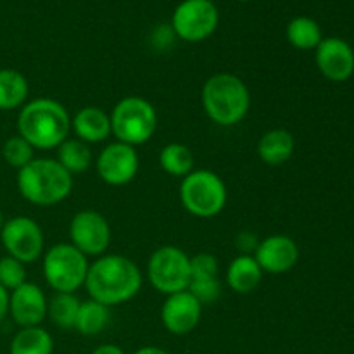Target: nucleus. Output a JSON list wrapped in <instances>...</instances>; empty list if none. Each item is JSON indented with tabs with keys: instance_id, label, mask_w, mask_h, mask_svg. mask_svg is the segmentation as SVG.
I'll return each mask as SVG.
<instances>
[{
	"instance_id": "19",
	"label": "nucleus",
	"mask_w": 354,
	"mask_h": 354,
	"mask_svg": "<svg viewBox=\"0 0 354 354\" xmlns=\"http://www.w3.org/2000/svg\"><path fill=\"white\" fill-rule=\"evenodd\" d=\"M263 280V270L252 254H241L228 265L227 286L237 294H251Z\"/></svg>"
},
{
	"instance_id": "32",
	"label": "nucleus",
	"mask_w": 354,
	"mask_h": 354,
	"mask_svg": "<svg viewBox=\"0 0 354 354\" xmlns=\"http://www.w3.org/2000/svg\"><path fill=\"white\" fill-rule=\"evenodd\" d=\"M92 354H127L116 344H100L93 349Z\"/></svg>"
},
{
	"instance_id": "13",
	"label": "nucleus",
	"mask_w": 354,
	"mask_h": 354,
	"mask_svg": "<svg viewBox=\"0 0 354 354\" xmlns=\"http://www.w3.org/2000/svg\"><path fill=\"white\" fill-rule=\"evenodd\" d=\"M254 259L263 273L282 275L290 272L299 261V248L296 241L287 235L275 234L258 242L254 249Z\"/></svg>"
},
{
	"instance_id": "11",
	"label": "nucleus",
	"mask_w": 354,
	"mask_h": 354,
	"mask_svg": "<svg viewBox=\"0 0 354 354\" xmlns=\"http://www.w3.org/2000/svg\"><path fill=\"white\" fill-rule=\"evenodd\" d=\"M69 244L75 245L86 258H100L106 254L111 244L109 221L99 211H78L69 223Z\"/></svg>"
},
{
	"instance_id": "6",
	"label": "nucleus",
	"mask_w": 354,
	"mask_h": 354,
	"mask_svg": "<svg viewBox=\"0 0 354 354\" xmlns=\"http://www.w3.org/2000/svg\"><path fill=\"white\" fill-rule=\"evenodd\" d=\"M228 201L227 185L209 169H194L180 183V203L196 218L218 216Z\"/></svg>"
},
{
	"instance_id": "29",
	"label": "nucleus",
	"mask_w": 354,
	"mask_h": 354,
	"mask_svg": "<svg viewBox=\"0 0 354 354\" xmlns=\"http://www.w3.org/2000/svg\"><path fill=\"white\" fill-rule=\"evenodd\" d=\"M190 294L199 301L203 306L214 303L221 296V282L218 279H192L189 286Z\"/></svg>"
},
{
	"instance_id": "33",
	"label": "nucleus",
	"mask_w": 354,
	"mask_h": 354,
	"mask_svg": "<svg viewBox=\"0 0 354 354\" xmlns=\"http://www.w3.org/2000/svg\"><path fill=\"white\" fill-rule=\"evenodd\" d=\"M133 354H169L166 349L158 348V346H145V348L137 349Z\"/></svg>"
},
{
	"instance_id": "20",
	"label": "nucleus",
	"mask_w": 354,
	"mask_h": 354,
	"mask_svg": "<svg viewBox=\"0 0 354 354\" xmlns=\"http://www.w3.org/2000/svg\"><path fill=\"white\" fill-rule=\"evenodd\" d=\"M30 95L26 76L12 68L0 69V111L21 109Z\"/></svg>"
},
{
	"instance_id": "24",
	"label": "nucleus",
	"mask_w": 354,
	"mask_h": 354,
	"mask_svg": "<svg viewBox=\"0 0 354 354\" xmlns=\"http://www.w3.org/2000/svg\"><path fill=\"white\" fill-rule=\"evenodd\" d=\"M159 166L169 176L185 178L189 173L194 171V154L185 144L171 142L159 152Z\"/></svg>"
},
{
	"instance_id": "18",
	"label": "nucleus",
	"mask_w": 354,
	"mask_h": 354,
	"mask_svg": "<svg viewBox=\"0 0 354 354\" xmlns=\"http://www.w3.org/2000/svg\"><path fill=\"white\" fill-rule=\"evenodd\" d=\"M296 140L292 133L283 128L270 130L259 138L258 142V156L265 165L268 166H282L292 158Z\"/></svg>"
},
{
	"instance_id": "30",
	"label": "nucleus",
	"mask_w": 354,
	"mask_h": 354,
	"mask_svg": "<svg viewBox=\"0 0 354 354\" xmlns=\"http://www.w3.org/2000/svg\"><path fill=\"white\" fill-rule=\"evenodd\" d=\"M190 272L192 279H218L220 275V265L216 256L209 252H201L190 258Z\"/></svg>"
},
{
	"instance_id": "5",
	"label": "nucleus",
	"mask_w": 354,
	"mask_h": 354,
	"mask_svg": "<svg viewBox=\"0 0 354 354\" xmlns=\"http://www.w3.org/2000/svg\"><path fill=\"white\" fill-rule=\"evenodd\" d=\"M111 133L118 142L138 147L152 138L158 128V113L144 97H123L109 114Z\"/></svg>"
},
{
	"instance_id": "22",
	"label": "nucleus",
	"mask_w": 354,
	"mask_h": 354,
	"mask_svg": "<svg viewBox=\"0 0 354 354\" xmlns=\"http://www.w3.org/2000/svg\"><path fill=\"white\" fill-rule=\"evenodd\" d=\"M109 322L111 308L104 306L93 299H86L80 304L75 330H78L82 335H86V337H92V335H99L109 325Z\"/></svg>"
},
{
	"instance_id": "10",
	"label": "nucleus",
	"mask_w": 354,
	"mask_h": 354,
	"mask_svg": "<svg viewBox=\"0 0 354 354\" xmlns=\"http://www.w3.org/2000/svg\"><path fill=\"white\" fill-rule=\"evenodd\" d=\"M0 241L7 256L23 265H31L44 254V230L30 216H14L7 220L0 230Z\"/></svg>"
},
{
	"instance_id": "17",
	"label": "nucleus",
	"mask_w": 354,
	"mask_h": 354,
	"mask_svg": "<svg viewBox=\"0 0 354 354\" xmlns=\"http://www.w3.org/2000/svg\"><path fill=\"white\" fill-rule=\"evenodd\" d=\"M71 130L85 144H100L111 133V118L97 106H86L71 118Z\"/></svg>"
},
{
	"instance_id": "28",
	"label": "nucleus",
	"mask_w": 354,
	"mask_h": 354,
	"mask_svg": "<svg viewBox=\"0 0 354 354\" xmlns=\"http://www.w3.org/2000/svg\"><path fill=\"white\" fill-rule=\"evenodd\" d=\"M26 280V265H23L17 259L10 256H2L0 258V286L12 292L19 286H23Z\"/></svg>"
},
{
	"instance_id": "1",
	"label": "nucleus",
	"mask_w": 354,
	"mask_h": 354,
	"mask_svg": "<svg viewBox=\"0 0 354 354\" xmlns=\"http://www.w3.org/2000/svg\"><path fill=\"white\" fill-rule=\"evenodd\" d=\"M142 283L144 277L135 261L121 254H104L90 265L85 289L90 299L114 308L133 299Z\"/></svg>"
},
{
	"instance_id": "15",
	"label": "nucleus",
	"mask_w": 354,
	"mask_h": 354,
	"mask_svg": "<svg viewBox=\"0 0 354 354\" xmlns=\"http://www.w3.org/2000/svg\"><path fill=\"white\" fill-rule=\"evenodd\" d=\"M48 299L33 282H24L9 296V315L21 328L40 327L47 318Z\"/></svg>"
},
{
	"instance_id": "14",
	"label": "nucleus",
	"mask_w": 354,
	"mask_h": 354,
	"mask_svg": "<svg viewBox=\"0 0 354 354\" xmlns=\"http://www.w3.org/2000/svg\"><path fill=\"white\" fill-rule=\"evenodd\" d=\"M203 317V304L189 292L166 296L161 308V322L166 330L173 335H187L199 325Z\"/></svg>"
},
{
	"instance_id": "27",
	"label": "nucleus",
	"mask_w": 354,
	"mask_h": 354,
	"mask_svg": "<svg viewBox=\"0 0 354 354\" xmlns=\"http://www.w3.org/2000/svg\"><path fill=\"white\" fill-rule=\"evenodd\" d=\"M2 158L10 168H16L19 171L21 168L30 165L35 159V147L30 142L24 140L21 135H12L3 142Z\"/></svg>"
},
{
	"instance_id": "2",
	"label": "nucleus",
	"mask_w": 354,
	"mask_h": 354,
	"mask_svg": "<svg viewBox=\"0 0 354 354\" xmlns=\"http://www.w3.org/2000/svg\"><path fill=\"white\" fill-rule=\"evenodd\" d=\"M71 131V116L61 102L47 97L30 100L17 114V135L30 142L35 151L57 149Z\"/></svg>"
},
{
	"instance_id": "23",
	"label": "nucleus",
	"mask_w": 354,
	"mask_h": 354,
	"mask_svg": "<svg viewBox=\"0 0 354 354\" xmlns=\"http://www.w3.org/2000/svg\"><path fill=\"white\" fill-rule=\"evenodd\" d=\"M57 161L71 175L85 173L93 162L92 149L80 138H66L57 147Z\"/></svg>"
},
{
	"instance_id": "3",
	"label": "nucleus",
	"mask_w": 354,
	"mask_h": 354,
	"mask_svg": "<svg viewBox=\"0 0 354 354\" xmlns=\"http://www.w3.org/2000/svg\"><path fill=\"white\" fill-rule=\"evenodd\" d=\"M17 190L28 203L50 207L68 199L73 190V175L57 159L35 158L17 171Z\"/></svg>"
},
{
	"instance_id": "9",
	"label": "nucleus",
	"mask_w": 354,
	"mask_h": 354,
	"mask_svg": "<svg viewBox=\"0 0 354 354\" xmlns=\"http://www.w3.org/2000/svg\"><path fill=\"white\" fill-rule=\"evenodd\" d=\"M220 12L213 0H183L171 17V30L180 40L197 44L216 31Z\"/></svg>"
},
{
	"instance_id": "35",
	"label": "nucleus",
	"mask_w": 354,
	"mask_h": 354,
	"mask_svg": "<svg viewBox=\"0 0 354 354\" xmlns=\"http://www.w3.org/2000/svg\"><path fill=\"white\" fill-rule=\"evenodd\" d=\"M237 2H249V0H237Z\"/></svg>"
},
{
	"instance_id": "31",
	"label": "nucleus",
	"mask_w": 354,
	"mask_h": 354,
	"mask_svg": "<svg viewBox=\"0 0 354 354\" xmlns=\"http://www.w3.org/2000/svg\"><path fill=\"white\" fill-rule=\"evenodd\" d=\"M9 290L0 286V322L9 315Z\"/></svg>"
},
{
	"instance_id": "25",
	"label": "nucleus",
	"mask_w": 354,
	"mask_h": 354,
	"mask_svg": "<svg viewBox=\"0 0 354 354\" xmlns=\"http://www.w3.org/2000/svg\"><path fill=\"white\" fill-rule=\"evenodd\" d=\"M286 35L287 41H289L294 48H299V50H311V48H317L318 45H320V41L324 40L320 24L308 16L294 17V19L287 24Z\"/></svg>"
},
{
	"instance_id": "4",
	"label": "nucleus",
	"mask_w": 354,
	"mask_h": 354,
	"mask_svg": "<svg viewBox=\"0 0 354 354\" xmlns=\"http://www.w3.org/2000/svg\"><path fill=\"white\" fill-rule=\"evenodd\" d=\"M204 113L220 127H235L241 123L251 107L248 85L232 73H218L206 80L203 86Z\"/></svg>"
},
{
	"instance_id": "26",
	"label": "nucleus",
	"mask_w": 354,
	"mask_h": 354,
	"mask_svg": "<svg viewBox=\"0 0 354 354\" xmlns=\"http://www.w3.org/2000/svg\"><path fill=\"white\" fill-rule=\"evenodd\" d=\"M80 304L82 301L76 297V294L55 292L54 297L48 301L47 317L50 318L55 327L62 328V330H71L75 328Z\"/></svg>"
},
{
	"instance_id": "16",
	"label": "nucleus",
	"mask_w": 354,
	"mask_h": 354,
	"mask_svg": "<svg viewBox=\"0 0 354 354\" xmlns=\"http://www.w3.org/2000/svg\"><path fill=\"white\" fill-rule=\"evenodd\" d=\"M315 61L322 75L330 82H346L354 73V50L342 38H324L317 47Z\"/></svg>"
},
{
	"instance_id": "8",
	"label": "nucleus",
	"mask_w": 354,
	"mask_h": 354,
	"mask_svg": "<svg viewBox=\"0 0 354 354\" xmlns=\"http://www.w3.org/2000/svg\"><path fill=\"white\" fill-rule=\"evenodd\" d=\"M147 275L151 286L165 296L183 292L192 280L189 254L176 245L158 248L149 258Z\"/></svg>"
},
{
	"instance_id": "7",
	"label": "nucleus",
	"mask_w": 354,
	"mask_h": 354,
	"mask_svg": "<svg viewBox=\"0 0 354 354\" xmlns=\"http://www.w3.org/2000/svg\"><path fill=\"white\" fill-rule=\"evenodd\" d=\"M88 268V258L69 242L52 245L44 256V277L55 292L76 294L85 287Z\"/></svg>"
},
{
	"instance_id": "21",
	"label": "nucleus",
	"mask_w": 354,
	"mask_h": 354,
	"mask_svg": "<svg viewBox=\"0 0 354 354\" xmlns=\"http://www.w3.org/2000/svg\"><path fill=\"white\" fill-rule=\"evenodd\" d=\"M10 354H52L54 353V339L50 332L44 327L21 328L14 335L9 348Z\"/></svg>"
},
{
	"instance_id": "12",
	"label": "nucleus",
	"mask_w": 354,
	"mask_h": 354,
	"mask_svg": "<svg viewBox=\"0 0 354 354\" xmlns=\"http://www.w3.org/2000/svg\"><path fill=\"white\" fill-rule=\"evenodd\" d=\"M140 159L131 145L123 142H111L95 159V168L100 180L111 187H123L137 176Z\"/></svg>"
},
{
	"instance_id": "34",
	"label": "nucleus",
	"mask_w": 354,
	"mask_h": 354,
	"mask_svg": "<svg viewBox=\"0 0 354 354\" xmlns=\"http://www.w3.org/2000/svg\"><path fill=\"white\" fill-rule=\"evenodd\" d=\"M3 223H6V221H3V216H2V213H0V230H2Z\"/></svg>"
}]
</instances>
